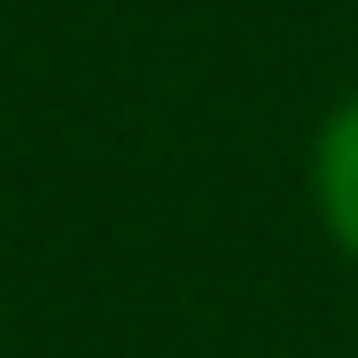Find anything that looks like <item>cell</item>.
I'll use <instances>...</instances> for the list:
<instances>
[{
  "label": "cell",
  "instance_id": "cell-1",
  "mask_svg": "<svg viewBox=\"0 0 358 358\" xmlns=\"http://www.w3.org/2000/svg\"><path fill=\"white\" fill-rule=\"evenodd\" d=\"M312 210H320V234L358 265V86L312 133Z\"/></svg>",
  "mask_w": 358,
  "mask_h": 358
}]
</instances>
